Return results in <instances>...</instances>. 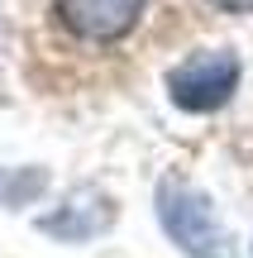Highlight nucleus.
I'll return each mask as SVG.
<instances>
[{
  "label": "nucleus",
  "instance_id": "nucleus-2",
  "mask_svg": "<svg viewBox=\"0 0 253 258\" xmlns=\"http://www.w3.org/2000/svg\"><path fill=\"white\" fill-rule=\"evenodd\" d=\"M239 77H244V62H239L234 48H201V53L182 57L167 72V101L187 115H215L234 101Z\"/></svg>",
  "mask_w": 253,
  "mask_h": 258
},
{
  "label": "nucleus",
  "instance_id": "nucleus-3",
  "mask_svg": "<svg viewBox=\"0 0 253 258\" xmlns=\"http://www.w3.org/2000/svg\"><path fill=\"white\" fill-rule=\"evenodd\" d=\"M148 0H53L57 24L81 43H120L134 34Z\"/></svg>",
  "mask_w": 253,
  "mask_h": 258
},
{
  "label": "nucleus",
  "instance_id": "nucleus-7",
  "mask_svg": "<svg viewBox=\"0 0 253 258\" xmlns=\"http://www.w3.org/2000/svg\"><path fill=\"white\" fill-rule=\"evenodd\" d=\"M0 43H5V19H0Z\"/></svg>",
  "mask_w": 253,
  "mask_h": 258
},
{
  "label": "nucleus",
  "instance_id": "nucleus-5",
  "mask_svg": "<svg viewBox=\"0 0 253 258\" xmlns=\"http://www.w3.org/2000/svg\"><path fill=\"white\" fill-rule=\"evenodd\" d=\"M38 186H43V172H24V177H19V182H10V177L0 172V196L10 191V201H24L29 191H38Z\"/></svg>",
  "mask_w": 253,
  "mask_h": 258
},
{
  "label": "nucleus",
  "instance_id": "nucleus-1",
  "mask_svg": "<svg viewBox=\"0 0 253 258\" xmlns=\"http://www.w3.org/2000/svg\"><path fill=\"white\" fill-rule=\"evenodd\" d=\"M153 201H158V225L187 258H234V239L201 186L182 182V177H162Z\"/></svg>",
  "mask_w": 253,
  "mask_h": 258
},
{
  "label": "nucleus",
  "instance_id": "nucleus-6",
  "mask_svg": "<svg viewBox=\"0 0 253 258\" xmlns=\"http://www.w3.org/2000/svg\"><path fill=\"white\" fill-rule=\"evenodd\" d=\"M215 10H229V15H253V0H210Z\"/></svg>",
  "mask_w": 253,
  "mask_h": 258
},
{
  "label": "nucleus",
  "instance_id": "nucleus-4",
  "mask_svg": "<svg viewBox=\"0 0 253 258\" xmlns=\"http://www.w3.org/2000/svg\"><path fill=\"white\" fill-rule=\"evenodd\" d=\"M110 225H115V201L105 191H96V186L72 191L62 206L38 215V230H43L48 239H62V244H86V239H96V234H105Z\"/></svg>",
  "mask_w": 253,
  "mask_h": 258
}]
</instances>
